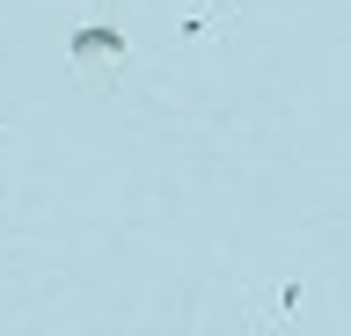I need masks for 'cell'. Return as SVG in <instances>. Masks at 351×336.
I'll list each match as a JSON object with an SVG mask.
<instances>
[{
  "instance_id": "7a4b0ae2",
  "label": "cell",
  "mask_w": 351,
  "mask_h": 336,
  "mask_svg": "<svg viewBox=\"0 0 351 336\" xmlns=\"http://www.w3.org/2000/svg\"><path fill=\"white\" fill-rule=\"evenodd\" d=\"M234 8L241 0H176V37L191 44V37H205V29H227Z\"/></svg>"
},
{
  "instance_id": "6da1fadb",
  "label": "cell",
  "mask_w": 351,
  "mask_h": 336,
  "mask_svg": "<svg viewBox=\"0 0 351 336\" xmlns=\"http://www.w3.org/2000/svg\"><path fill=\"white\" fill-rule=\"evenodd\" d=\"M103 8L110 0H81V23L66 29V51H73V66H81L88 81H103L95 59H125V23H110Z\"/></svg>"
}]
</instances>
